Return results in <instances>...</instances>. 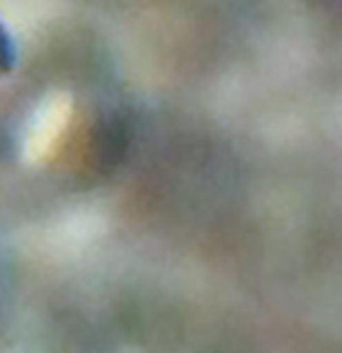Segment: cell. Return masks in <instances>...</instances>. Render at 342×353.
Masks as SVG:
<instances>
[{
  "instance_id": "cell-1",
  "label": "cell",
  "mask_w": 342,
  "mask_h": 353,
  "mask_svg": "<svg viewBox=\"0 0 342 353\" xmlns=\"http://www.w3.org/2000/svg\"><path fill=\"white\" fill-rule=\"evenodd\" d=\"M14 62H17V51H14V43H11V35L0 24V75H8L14 70Z\"/></svg>"
}]
</instances>
